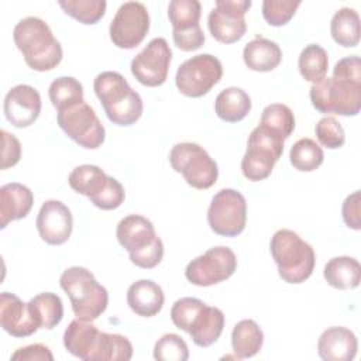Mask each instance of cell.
I'll list each match as a JSON object with an SVG mask.
<instances>
[{"label":"cell","instance_id":"34","mask_svg":"<svg viewBox=\"0 0 361 361\" xmlns=\"http://www.w3.org/2000/svg\"><path fill=\"white\" fill-rule=\"evenodd\" d=\"M289 159L295 169L300 172H312L323 164L324 154L314 140L300 138L292 145Z\"/></svg>","mask_w":361,"mask_h":361},{"label":"cell","instance_id":"40","mask_svg":"<svg viewBox=\"0 0 361 361\" xmlns=\"http://www.w3.org/2000/svg\"><path fill=\"white\" fill-rule=\"evenodd\" d=\"M1 142H3V148H1L0 168L7 169L18 164L21 158V144L14 134L6 130H1Z\"/></svg>","mask_w":361,"mask_h":361},{"label":"cell","instance_id":"12","mask_svg":"<svg viewBox=\"0 0 361 361\" xmlns=\"http://www.w3.org/2000/svg\"><path fill=\"white\" fill-rule=\"evenodd\" d=\"M223 76V65L210 54H199L186 59L176 71L175 85L188 97L207 94Z\"/></svg>","mask_w":361,"mask_h":361},{"label":"cell","instance_id":"24","mask_svg":"<svg viewBox=\"0 0 361 361\" xmlns=\"http://www.w3.org/2000/svg\"><path fill=\"white\" fill-rule=\"evenodd\" d=\"M34 204V195L23 183L11 182L0 188V227L6 228L10 221L24 219Z\"/></svg>","mask_w":361,"mask_h":361},{"label":"cell","instance_id":"9","mask_svg":"<svg viewBox=\"0 0 361 361\" xmlns=\"http://www.w3.org/2000/svg\"><path fill=\"white\" fill-rule=\"evenodd\" d=\"M69 186L80 193L102 210H114L126 199L123 185L96 165L83 164L76 166L68 178Z\"/></svg>","mask_w":361,"mask_h":361},{"label":"cell","instance_id":"2","mask_svg":"<svg viewBox=\"0 0 361 361\" xmlns=\"http://www.w3.org/2000/svg\"><path fill=\"white\" fill-rule=\"evenodd\" d=\"M63 345L68 353L85 361H128L133 357L127 337L100 331L92 322L78 317L66 327Z\"/></svg>","mask_w":361,"mask_h":361},{"label":"cell","instance_id":"33","mask_svg":"<svg viewBox=\"0 0 361 361\" xmlns=\"http://www.w3.org/2000/svg\"><path fill=\"white\" fill-rule=\"evenodd\" d=\"M48 96L56 111L83 102V86L72 76H61L51 82Z\"/></svg>","mask_w":361,"mask_h":361},{"label":"cell","instance_id":"25","mask_svg":"<svg viewBox=\"0 0 361 361\" xmlns=\"http://www.w3.org/2000/svg\"><path fill=\"white\" fill-rule=\"evenodd\" d=\"M165 295L162 288L151 279H140L130 285L127 290V303L130 309L141 317L158 314L164 306Z\"/></svg>","mask_w":361,"mask_h":361},{"label":"cell","instance_id":"13","mask_svg":"<svg viewBox=\"0 0 361 361\" xmlns=\"http://www.w3.org/2000/svg\"><path fill=\"white\" fill-rule=\"evenodd\" d=\"M207 221L210 228L224 237H237L245 228L247 202L235 189L219 190L209 206Z\"/></svg>","mask_w":361,"mask_h":361},{"label":"cell","instance_id":"26","mask_svg":"<svg viewBox=\"0 0 361 361\" xmlns=\"http://www.w3.org/2000/svg\"><path fill=\"white\" fill-rule=\"evenodd\" d=\"M243 59L248 69L255 72L274 71L282 61V49L275 41L257 35L243 49Z\"/></svg>","mask_w":361,"mask_h":361},{"label":"cell","instance_id":"39","mask_svg":"<svg viewBox=\"0 0 361 361\" xmlns=\"http://www.w3.org/2000/svg\"><path fill=\"white\" fill-rule=\"evenodd\" d=\"M316 137L319 142L330 149H336L344 145L345 142V134L341 124L330 116H326L320 118L314 127Z\"/></svg>","mask_w":361,"mask_h":361},{"label":"cell","instance_id":"23","mask_svg":"<svg viewBox=\"0 0 361 361\" xmlns=\"http://www.w3.org/2000/svg\"><path fill=\"white\" fill-rule=\"evenodd\" d=\"M357 350V336L343 326L329 327L317 340V354L324 361H351Z\"/></svg>","mask_w":361,"mask_h":361},{"label":"cell","instance_id":"38","mask_svg":"<svg viewBox=\"0 0 361 361\" xmlns=\"http://www.w3.org/2000/svg\"><path fill=\"white\" fill-rule=\"evenodd\" d=\"M300 0H265L262 3L264 20L274 27L285 25L295 16Z\"/></svg>","mask_w":361,"mask_h":361},{"label":"cell","instance_id":"6","mask_svg":"<svg viewBox=\"0 0 361 361\" xmlns=\"http://www.w3.org/2000/svg\"><path fill=\"white\" fill-rule=\"evenodd\" d=\"M116 237L120 245L128 251L130 261L135 267L151 269L162 261V240L147 217L140 214L126 216L117 224Z\"/></svg>","mask_w":361,"mask_h":361},{"label":"cell","instance_id":"36","mask_svg":"<svg viewBox=\"0 0 361 361\" xmlns=\"http://www.w3.org/2000/svg\"><path fill=\"white\" fill-rule=\"evenodd\" d=\"M59 7L82 24H96L106 13L104 0H59Z\"/></svg>","mask_w":361,"mask_h":361},{"label":"cell","instance_id":"37","mask_svg":"<svg viewBox=\"0 0 361 361\" xmlns=\"http://www.w3.org/2000/svg\"><path fill=\"white\" fill-rule=\"evenodd\" d=\"M154 358L158 361H186L189 358L188 344L175 333L164 334L155 343Z\"/></svg>","mask_w":361,"mask_h":361},{"label":"cell","instance_id":"7","mask_svg":"<svg viewBox=\"0 0 361 361\" xmlns=\"http://www.w3.org/2000/svg\"><path fill=\"white\" fill-rule=\"evenodd\" d=\"M271 255L278 267L279 276L288 283H302L313 272L316 254L310 244L295 231L278 230L269 244Z\"/></svg>","mask_w":361,"mask_h":361},{"label":"cell","instance_id":"17","mask_svg":"<svg viewBox=\"0 0 361 361\" xmlns=\"http://www.w3.org/2000/svg\"><path fill=\"white\" fill-rule=\"evenodd\" d=\"M202 4L197 0H172L168 6V17L172 24L175 45L185 52L196 51L204 44V34L199 20Z\"/></svg>","mask_w":361,"mask_h":361},{"label":"cell","instance_id":"20","mask_svg":"<svg viewBox=\"0 0 361 361\" xmlns=\"http://www.w3.org/2000/svg\"><path fill=\"white\" fill-rule=\"evenodd\" d=\"M37 230L39 237L49 245L66 243L72 234L73 219L69 207L59 200L42 203L37 216Z\"/></svg>","mask_w":361,"mask_h":361},{"label":"cell","instance_id":"15","mask_svg":"<svg viewBox=\"0 0 361 361\" xmlns=\"http://www.w3.org/2000/svg\"><path fill=\"white\" fill-rule=\"evenodd\" d=\"M237 269V257L228 247L219 245L192 259L185 269L186 279L196 286H212L228 279Z\"/></svg>","mask_w":361,"mask_h":361},{"label":"cell","instance_id":"3","mask_svg":"<svg viewBox=\"0 0 361 361\" xmlns=\"http://www.w3.org/2000/svg\"><path fill=\"white\" fill-rule=\"evenodd\" d=\"M13 38L25 63L37 72L51 71L62 61L63 52L59 41L49 25L38 17L20 20L14 27Z\"/></svg>","mask_w":361,"mask_h":361},{"label":"cell","instance_id":"8","mask_svg":"<svg viewBox=\"0 0 361 361\" xmlns=\"http://www.w3.org/2000/svg\"><path fill=\"white\" fill-rule=\"evenodd\" d=\"M59 285L69 296L72 310L78 319L93 322L107 309V289L83 267L66 268L59 278Z\"/></svg>","mask_w":361,"mask_h":361},{"label":"cell","instance_id":"16","mask_svg":"<svg viewBox=\"0 0 361 361\" xmlns=\"http://www.w3.org/2000/svg\"><path fill=\"white\" fill-rule=\"evenodd\" d=\"M149 30V14L140 1H126L116 11L110 23V39L117 48L133 49L138 47Z\"/></svg>","mask_w":361,"mask_h":361},{"label":"cell","instance_id":"42","mask_svg":"<svg viewBox=\"0 0 361 361\" xmlns=\"http://www.w3.org/2000/svg\"><path fill=\"white\" fill-rule=\"evenodd\" d=\"M343 220L347 227L353 230L361 228V209H360V190L348 195L343 203Z\"/></svg>","mask_w":361,"mask_h":361},{"label":"cell","instance_id":"41","mask_svg":"<svg viewBox=\"0 0 361 361\" xmlns=\"http://www.w3.org/2000/svg\"><path fill=\"white\" fill-rule=\"evenodd\" d=\"M13 361H54L51 350L44 344H30L17 348L11 354Z\"/></svg>","mask_w":361,"mask_h":361},{"label":"cell","instance_id":"19","mask_svg":"<svg viewBox=\"0 0 361 361\" xmlns=\"http://www.w3.org/2000/svg\"><path fill=\"white\" fill-rule=\"evenodd\" d=\"M172 51L165 38L157 37L138 52L131 61L133 76L144 86L157 87L165 83L168 78Z\"/></svg>","mask_w":361,"mask_h":361},{"label":"cell","instance_id":"28","mask_svg":"<svg viewBox=\"0 0 361 361\" xmlns=\"http://www.w3.org/2000/svg\"><path fill=\"white\" fill-rule=\"evenodd\" d=\"M251 110V97L240 87L231 86L221 90L214 102V111L223 121L238 123Z\"/></svg>","mask_w":361,"mask_h":361},{"label":"cell","instance_id":"5","mask_svg":"<svg viewBox=\"0 0 361 361\" xmlns=\"http://www.w3.org/2000/svg\"><path fill=\"white\" fill-rule=\"evenodd\" d=\"M172 323L186 331L199 347L217 341L224 329V313L197 298H180L171 309Z\"/></svg>","mask_w":361,"mask_h":361},{"label":"cell","instance_id":"14","mask_svg":"<svg viewBox=\"0 0 361 361\" xmlns=\"http://www.w3.org/2000/svg\"><path fill=\"white\" fill-rule=\"evenodd\" d=\"M56 121L63 133L83 148L96 149L104 142L106 130L85 100L58 111Z\"/></svg>","mask_w":361,"mask_h":361},{"label":"cell","instance_id":"22","mask_svg":"<svg viewBox=\"0 0 361 361\" xmlns=\"http://www.w3.org/2000/svg\"><path fill=\"white\" fill-rule=\"evenodd\" d=\"M0 324L4 331L18 338L32 336L39 329L28 303L10 292L0 295Z\"/></svg>","mask_w":361,"mask_h":361},{"label":"cell","instance_id":"10","mask_svg":"<svg viewBox=\"0 0 361 361\" xmlns=\"http://www.w3.org/2000/svg\"><path fill=\"white\" fill-rule=\"evenodd\" d=\"M285 140L262 126L255 127L247 141L241 159L243 175L252 182L267 179L283 152Z\"/></svg>","mask_w":361,"mask_h":361},{"label":"cell","instance_id":"35","mask_svg":"<svg viewBox=\"0 0 361 361\" xmlns=\"http://www.w3.org/2000/svg\"><path fill=\"white\" fill-rule=\"evenodd\" d=\"M259 126L286 140L295 130V116L286 104L272 103L262 110Z\"/></svg>","mask_w":361,"mask_h":361},{"label":"cell","instance_id":"18","mask_svg":"<svg viewBox=\"0 0 361 361\" xmlns=\"http://www.w3.org/2000/svg\"><path fill=\"white\" fill-rule=\"evenodd\" d=\"M251 4V0H217L207 17L212 37L223 44H233L241 39L247 31L244 16Z\"/></svg>","mask_w":361,"mask_h":361},{"label":"cell","instance_id":"4","mask_svg":"<svg viewBox=\"0 0 361 361\" xmlns=\"http://www.w3.org/2000/svg\"><path fill=\"white\" fill-rule=\"evenodd\" d=\"M93 89L113 124L131 126L142 116V99L121 73L114 71L99 73L93 82Z\"/></svg>","mask_w":361,"mask_h":361},{"label":"cell","instance_id":"31","mask_svg":"<svg viewBox=\"0 0 361 361\" xmlns=\"http://www.w3.org/2000/svg\"><path fill=\"white\" fill-rule=\"evenodd\" d=\"M31 314L39 329H54L63 317V305L61 298L52 292H42L28 302Z\"/></svg>","mask_w":361,"mask_h":361},{"label":"cell","instance_id":"11","mask_svg":"<svg viewBox=\"0 0 361 361\" xmlns=\"http://www.w3.org/2000/svg\"><path fill=\"white\" fill-rule=\"evenodd\" d=\"M173 171L182 173L186 183L195 189L212 188L219 176L216 161L196 142L175 144L169 152Z\"/></svg>","mask_w":361,"mask_h":361},{"label":"cell","instance_id":"32","mask_svg":"<svg viewBox=\"0 0 361 361\" xmlns=\"http://www.w3.org/2000/svg\"><path fill=\"white\" fill-rule=\"evenodd\" d=\"M298 66L305 80L316 83L326 78L329 69V55L319 44H309L302 49L298 59Z\"/></svg>","mask_w":361,"mask_h":361},{"label":"cell","instance_id":"1","mask_svg":"<svg viewBox=\"0 0 361 361\" xmlns=\"http://www.w3.org/2000/svg\"><path fill=\"white\" fill-rule=\"evenodd\" d=\"M310 102L320 113L357 116L361 109V59L357 55L340 59L331 78L312 83Z\"/></svg>","mask_w":361,"mask_h":361},{"label":"cell","instance_id":"30","mask_svg":"<svg viewBox=\"0 0 361 361\" xmlns=\"http://www.w3.org/2000/svg\"><path fill=\"white\" fill-rule=\"evenodd\" d=\"M330 32L338 45L344 48L357 47L361 34L358 13L350 7L337 10L330 23Z\"/></svg>","mask_w":361,"mask_h":361},{"label":"cell","instance_id":"27","mask_svg":"<svg viewBox=\"0 0 361 361\" xmlns=\"http://www.w3.org/2000/svg\"><path fill=\"white\" fill-rule=\"evenodd\" d=\"M323 276L336 289H355L361 282V265L353 257H334L324 265Z\"/></svg>","mask_w":361,"mask_h":361},{"label":"cell","instance_id":"21","mask_svg":"<svg viewBox=\"0 0 361 361\" xmlns=\"http://www.w3.org/2000/svg\"><path fill=\"white\" fill-rule=\"evenodd\" d=\"M41 106V96L35 87L17 85L4 97V116L14 127L25 128L38 118Z\"/></svg>","mask_w":361,"mask_h":361},{"label":"cell","instance_id":"29","mask_svg":"<svg viewBox=\"0 0 361 361\" xmlns=\"http://www.w3.org/2000/svg\"><path fill=\"white\" fill-rule=\"evenodd\" d=\"M264 344V333L257 322L240 320L231 331V347L237 358H251L259 353Z\"/></svg>","mask_w":361,"mask_h":361}]
</instances>
